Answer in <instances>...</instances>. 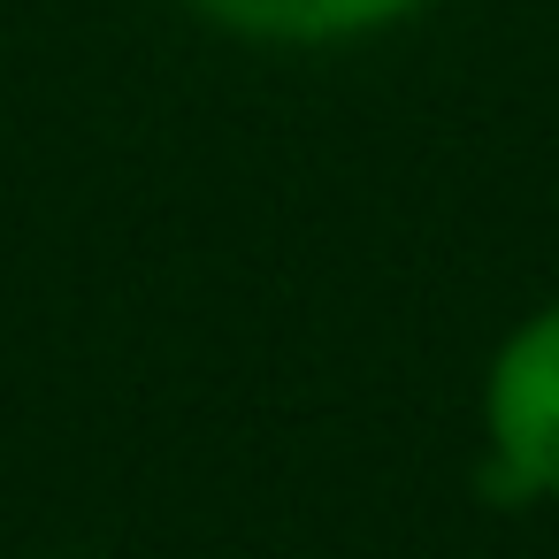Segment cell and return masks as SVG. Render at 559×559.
I'll return each instance as SVG.
<instances>
[{
  "label": "cell",
  "instance_id": "1",
  "mask_svg": "<svg viewBox=\"0 0 559 559\" xmlns=\"http://www.w3.org/2000/svg\"><path fill=\"white\" fill-rule=\"evenodd\" d=\"M483 490L506 506L559 498V307L528 314L483 376Z\"/></svg>",
  "mask_w": 559,
  "mask_h": 559
},
{
  "label": "cell",
  "instance_id": "2",
  "mask_svg": "<svg viewBox=\"0 0 559 559\" xmlns=\"http://www.w3.org/2000/svg\"><path fill=\"white\" fill-rule=\"evenodd\" d=\"M207 24L238 39H276V47H322V39H360L391 16H406L414 0H185Z\"/></svg>",
  "mask_w": 559,
  "mask_h": 559
}]
</instances>
